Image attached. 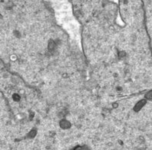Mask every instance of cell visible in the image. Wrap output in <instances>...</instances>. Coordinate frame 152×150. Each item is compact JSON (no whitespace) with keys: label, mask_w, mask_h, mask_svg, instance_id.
<instances>
[{"label":"cell","mask_w":152,"mask_h":150,"mask_svg":"<svg viewBox=\"0 0 152 150\" xmlns=\"http://www.w3.org/2000/svg\"><path fill=\"white\" fill-rule=\"evenodd\" d=\"M145 99L152 101V89L151 91H149L148 93H146V95H145Z\"/></svg>","instance_id":"cell-3"},{"label":"cell","mask_w":152,"mask_h":150,"mask_svg":"<svg viewBox=\"0 0 152 150\" xmlns=\"http://www.w3.org/2000/svg\"><path fill=\"white\" fill-rule=\"evenodd\" d=\"M19 98H20V97H19L17 94H15L13 96V99H15V100H19Z\"/></svg>","instance_id":"cell-5"},{"label":"cell","mask_w":152,"mask_h":150,"mask_svg":"<svg viewBox=\"0 0 152 150\" xmlns=\"http://www.w3.org/2000/svg\"><path fill=\"white\" fill-rule=\"evenodd\" d=\"M75 150H88V149L86 148H77Z\"/></svg>","instance_id":"cell-6"},{"label":"cell","mask_w":152,"mask_h":150,"mask_svg":"<svg viewBox=\"0 0 152 150\" xmlns=\"http://www.w3.org/2000/svg\"><path fill=\"white\" fill-rule=\"evenodd\" d=\"M60 126H61V128L63 129H69L71 126L70 122H68V121H66V120L61 121V122H60Z\"/></svg>","instance_id":"cell-2"},{"label":"cell","mask_w":152,"mask_h":150,"mask_svg":"<svg viewBox=\"0 0 152 150\" xmlns=\"http://www.w3.org/2000/svg\"><path fill=\"white\" fill-rule=\"evenodd\" d=\"M146 102H147V100L145 99L140 100L139 102H137V103L135 105V106H134V110L135 112L140 111V110H141L144 106H145Z\"/></svg>","instance_id":"cell-1"},{"label":"cell","mask_w":152,"mask_h":150,"mask_svg":"<svg viewBox=\"0 0 152 150\" xmlns=\"http://www.w3.org/2000/svg\"><path fill=\"white\" fill-rule=\"evenodd\" d=\"M35 135H36V130L33 129V130H32V131L30 132L29 133H28V137L33 138V137H35Z\"/></svg>","instance_id":"cell-4"}]
</instances>
